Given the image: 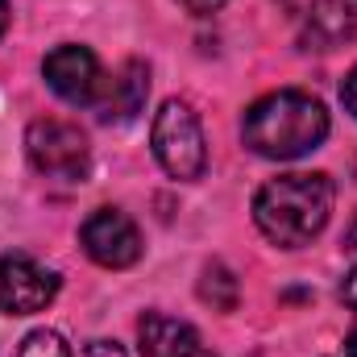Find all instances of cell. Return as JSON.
I'll return each mask as SVG.
<instances>
[{
	"mask_svg": "<svg viewBox=\"0 0 357 357\" xmlns=\"http://www.w3.org/2000/svg\"><path fill=\"white\" fill-rule=\"evenodd\" d=\"M333 212V178L328 175H278L254 195V220L262 229V237L274 241L278 250H299L312 237H320V229L328 225Z\"/></svg>",
	"mask_w": 357,
	"mask_h": 357,
	"instance_id": "cell-1",
	"label": "cell"
},
{
	"mask_svg": "<svg viewBox=\"0 0 357 357\" xmlns=\"http://www.w3.org/2000/svg\"><path fill=\"white\" fill-rule=\"evenodd\" d=\"M241 137L254 154L291 162L328 137V112L307 91H274V96H262L258 104H250L241 121Z\"/></svg>",
	"mask_w": 357,
	"mask_h": 357,
	"instance_id": "cell-2",
	"label": "cell"
},
{
	"mask_svg": "<svg viewBox=\"0 0 357 357\" xmlns=\"http://www.w3.org/2000/svg\"><path fill=\"white\" fill-rule=\"evenodd\" d=\"M154 158L162 162V171L175 178H199L208 167V142L199 129V116L191 112V104L183 100H167L154 116Z\"/></svg>",
	"mask_w": 357,
	"mask_h": 357,
	"instance_id": "cell-3",
	"label": "cell"
},
{
	"mask_svg": "<svg viewBox=\"0 0 357 357\" xmlns=\"http://www.w3.org/2000/svg\"><path fill=\"white\" fill-rule=\"evenodd\" d=\"M25 154L33 171L46 178H84L88 175V137L71 121H33L25 129Z\"/></svg>",
	"mask_w": 357,
	"mask_h": 357,
	"instance_id": "cell-4",
	"label": "cell"
},
{
	"mask_svg": "<svg viewBox=\"0 0 357 357\" xmlns=\"http://www.w3.org/2000/svg\"><path fill=\"white\" fill-rule=\"evenodd\" d=\"M84 250L96 266L104 270H125L142 258V233L137 225L121 212V208H100L84 220V233H79Z\"/></svg>",
	"mask_w": 357,
	"mask_h": 357,
	"instance_id": "cell-5",
	"label": "cell"
},
{
	"mask_svg": "<svg viewBox=\"0 0 357 357\" xmlns=\"http://www.w3.org/2000/svg\"><path fill=\"white\" fill-rule=\"evenodd\" d=\"M59 295V274L38 266L25 254H8L0 258V312L4 316H33L42 307H50V299Z\"/></svg>",
	"mask_w": 357,
	"mask_h": 357,
	"instance_id": "cell-6",
	"label": "cell"
},
{
	"mask_svg": "<svg viewBox=\"0 0 357 357\" xmlns=\"http://www.w3.org/2000/svg\"><path fill=\"white\" fill-rule=\"evenodd\" d=\"M42 75L54 96H63L67 104H96V96L104 88L100 75V59L91 54L88 46H59L46 54Z\"/></svg>",
	"mask_w": 357,
	"mask_h": 357,
	"instance_id": "cell-7",
	"label": "cell"
},
{
	"mask_svg": "<svg viewBox=\"0 0 357 357\" xmlns=\"http://www.w3.org/2000/svg\"><path fill=\"white\" fill-rule=\"evenodd\" d=\"M146 96H150V67L137 63V59H129V63H121L104 79V88L96 96V108H100L104 121H133L142 112Z\"/></svg>",
	"mask_w": 357,
	"mask_h": 357,
	"instance_id": "cell-8",
	"label": "cell"
},
{
	"mask_svg": "<svg viewBox=\"0 0 357 357\" xmlns=\"http://www.w3.org/2000/svg\"><path fill=\"white\" fill-rule=\"evenodd\" d=\"M357 29V13L345 0H316L307 8V25H303V46L307 50H333L341 42H349Z\"/></svg>",
	"mask_w": 357,
	"mask_h": 357,
	"instance_id": "cell-9",
	"label": "cell"
},
{
	"mask_svg": "<svg viewBox=\"0 0 357 357\" xmlns=\"http://www.w3.org/2000/svg\"><path fill=\"white\" fill-rule=\"evenodd\" d=\"M137 341H142L146 357H183L199 349V333L175 316H162V312H146L137 320Z\"/></svg>",
	"mask_w": 357,
	"mask_h": 357,
	"instance_id": "cell-10",
	"label": "cell"
},
{
	"mask_svg": "<svg viewBox=\"0 0 357 357\" xmlns=\"http://www.w3.org/2000/svg\"><path fill=\"white\" fill-rule=\"evenodd\" d=\"M199 295L216 307V312H233L237 307V278H233V270L220 266V262H212V266H204V278H199Z\"/></svg>",
	"mask_w": 357,
	"mask_h": 357,
	"instance_id": "cell-11",
	"label": "cell"
},
{
	"mask_svg": "<svg viewBox=\"0 0 357 357\" xmlns=\"http://www.w3.org/2000/svg\"><path fill=\"white\" fill-rule=\"evenodd\" d=\"M17 357H71V349H67V341H63L59 333L38 328V333H29V337L21 341V354Z\"/></svg>",
	"mask_w": 357,
	"mask_h": 357,
	"instance_id": "cell-12",
	"label": "cell"
},
{
	"mask_svg": "<svg viewBox=\"0 0 357 357\" xmlns=\"http://www.w3.org/2000/svg\"><path fill=\"white\" fill-rule=\"evenodd\" d=\"M84 357H129L116 341H91L88 349H84Z\"/></svg>",
	"mask_w": 357,
	"mask_h": 357,
	"instance_id": "cell-13",
	"label": "cell"
},
{
	"mask_svg": "<svg viewBox=\"0 0 357 357\" xmlns=\"http://www.w3.org/2000/svg\"><path fill=\"white\" fill-rule=\"evenodd\" d=\"M187 13H195V17H208V13H216L220 4H229V0H178Z\"/></svg>",
	"mask_w": 357,
	"mask_h": 357,
	"instance_id": "cell-14",
	"label": "cell"
},
{
	"mask_svg": "<svg viewBox=\"0 0 357 357\" xmlns=\"http://www.w3.org/2000/svg\"><path fill=\"white\" fill-rule=\"evenodd\" d=\"M341 100H345V108L357 116V67L349 71V79H345V88H341Z\"/></svg>",
	"mask_w": 357,
	"mask_h": 357,
	"instance_id": "cell-15",
	"label": "cell"
},
{
	"mask_svg": "<svg viewBox=\"0 0 357 357\" xmlns=\"http://www.w3.org/2000/svg\"><path fill=\"white\" fill-rule=\"evenodd\" d=\"M341 299H345L349 307H357V266L349 270V278H345V287H341Z\"/></svg>",
	"mask_w": 357,
	"mask_h": 357,
	"instance_id": "cell-16",
	"label": "cell"
},
{
	"mask_svg": "<svg viewBox=\"0 0 357 357\" xmlns=\"http://www.w3.org/2000/svg\"><path fill=\"white\" fill-rule=\"evenodd\" d=\"M345 357H357V320H354V328H349V337H345Z\"/></svg>",
	"mask_w": 357,
	"mask_h": 357,
	"instance_id": "cell-17",
	"label": "cell"
},
{
	"mask_svg": "<svg viewBox=\"0 0 357 357\" xmlns=\"http://www.w3.org/2000/svg\"><path fill=\"white\" fill-rule=\"evenodd\" d=\"M4 29H8V4L0 0V33H4Z\"/></svg>",
	"mask_w": 357,
	"mask_h": 357,
	"instance_id": "cell-18",
	"label": "cell"
},
{
	"mask_svg": "<svg viewBox=\"0 0 357 357\" xmlns=\"http://www.w3.org/2000/svg\"><path fill=\"white\" fill-rule=\"evenodd\" d=\"M183 357H212V354H208V349L199 345V349H191V354H183Z\"/></svg>",
	"mask_w": 357,
	"mask_h": 357,
	"instance_id": "cell-19",
	"label": "cell"
},
{
	"mask_svg": "<svg viewBox=\"0 0 357 357\" xmlns=\"http://www.w3.org/2000/svg\"><path fill=\"white\" fill-rule=\"evenodd\" d=\"M354 245H357V225H354Z\"/></svg>",
	"mask_w": 357,
	"mask_h": 357,
	"instance_id": "cell-20",
	"label": "cell"
}]
</instances>
